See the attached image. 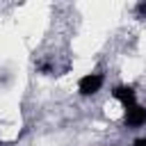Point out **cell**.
I'll use <instances>...</instances> for the list:
<instances>
[{"instance_id": "5b68a950", "label": "cell", "mask_w": 146, "mask_h": 146, "mask_svg": "<svg viewBox=\"0 0 146 146\" xmlns=\"http://www.w3.org/2000/svg\"><path fill=\"white\" fill-rule=\"evenodd\" d=\"M132 146H146V137H139V139H135V141H132Z\"/></svg>"}, {"instance_id": "7a4b0ae2", "label": "cell", "mask_w": 146, "mask_h": 146, "mask_svg": "<svg viewBox=\"0 0 146 146\" xmlns=\"http://www.w3.org/2000/svg\"><path fill=\"white\" fill-rule=\"evenodd\" d=\"M123 121H125V125H130V128H139V125H144V123H146V107H141V105H132V107H128Z\"/></svg>"}, {"instance_id": "3957f363", "label": "cell", "mask_w": 146, "mask_h": 146, "mask_svg": "<svg viewBox=\"0 0 146 146\" xmlns=\"http://www.w3.org/2000/svg\"><path fill=\"white\" fill-rule=\"evenodd\" d=\"M112 96L128 110V107H132V105H137L135 103V89L132 87H125V84H121V87H114V91H112Z\"/></svg>"}, {"instance_id": "6da1fadb", "label": "cell", "mask_w": 146, "mask_h": 146, "mask_svg": "<svg viewBox=\"0 0 146 146\" xmlns=\"http://www.w3.org/2000/svg\"><path fill=\"white\" fill-rule=\"evenodd\" d=\"M100 87H103V75L100 73H87L78 82V89H80L82 96H94L96 91H100Z\"/></svg>"}, {"instance_id": "277c9868", "label": "cell", "mask_w": 146, "mask_h": 146, "mask_svg": "<svg viewBox=\"0 0 146 146\" xmlns=\"http://www.w3.org/2000/svg\"><path fill=\"white\" fill-rule=\"evenodd\" d=\"M137 14L139 16H146V2H139L137 5Z\"/></svg>"}]
</instances>
